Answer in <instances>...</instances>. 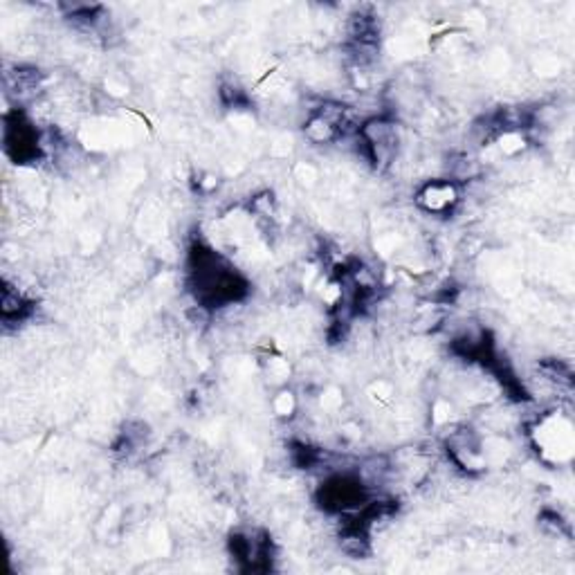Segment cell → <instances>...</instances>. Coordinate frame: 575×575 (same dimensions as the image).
Segmentation results:
<instances>
[{
  "instance_id": "obj_1",
  "label": "cell",
  "mask_w": 575,
  "mask_h": 575,
  "mask_svg": "<svg viewBox=\"0 0 575 575\" xmlns=\"http://www.w3.org/2000/svg\"><path fill=\"white\" fill-rule=\"evenodd\" d=\"M418 202H421L423 210L434 211V214H443V211L452 210L459 202V193H456L454 182L434 180L418 193Z\"/></svg>"
}]
</instances>
